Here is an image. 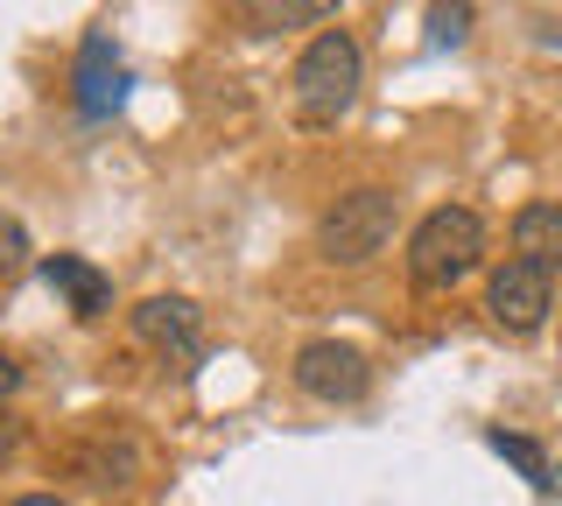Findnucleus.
<instances>
[{
  "mask_svg": "<svg viewBox=\"0 0 562 506\" xmlns=\"http://www.w3.org/2000/svg\"><path fill=\"white\" fill-rule=\"evenodd\" d=\"M366 85V57L351 29H324L303 57H295V120L303 127H338Z\"/></svg>",
  "mask_w": 562,
  "mask_h": 506,
  "instance_id": "1",
  "label": "nucleus"
},
{
  "mask_svg": "<svg viewBox=\"0 0 562 506\" xmlns=\"http://www.w3.org/2000/svg\"><path fill=\"white\" fill-rule=\"evenodd\" d=\"M485 260V218L471 204H436L429 218L408 233V282L415 289H457Z\"/></svg>",
  "mask_w": 562,
  "mask_h": 506,
  "instance_id": "2",
  "label": "nucleus"
},
{
  "mask_svg": "<svg viewBox=\"0 0 562 506\" xmlns=\"http://www.w3.org/2000/svg\"><path fill=\"white\" fill-rule=\"evenodd\" d=\"M394 218H401V198H394V190H380V183L345 190V198L316 218V254H324L330 268H366V260L394 239Z\"/></svg>",
  "mask_w": 562,
  "mask_h": 506,
  "instance_id": "3",
  "label": "nucleus"
},
{
  "mask_svg": "<svg viewBox=\"0 0 562 506\" xmlns=\"http://www.w3.org/2000/svg\"><path fill=\"white\" fill-rule=\"evenodd\" d=\"M289 373H295V387L310 401H330V408H351V401H366V387H373L366 352L359 345H338V338H310Z\"/></svg>",
  "mask_w": 562,
  "mask_h": 506,
  "instance_id": "4",
  "label": "nucleus"
},
{
  "mask_svg": "<svg viewBox=\"0 0 562 506\" xmlns=\"http://www.w3.org/2000/svg\"><path fill=\"white\" fill-rule=\"evenodd\" d=\"M555 310V274L535 268V260H506L499 274L485 282V317L499 330H514V338H527V330H541Z\"/></svg>",
  "mask_w": 562,
  "mask_h": 506,
  "instance_id": "5",
  "label": "nucleus"
},
{
  "mask_svg": "<svg viewBox=\"0 0 562 506\" xmlns=\"http://www.w3.org/2000/svg\"><path fill=\"white\" fill-rule=\"evenodd\" d=\"M134 338L155 345V352H176V359H198L204 352V310L190 295H148V303L127 310Z\"/></svg>",
  "mask_w": 562,
  "mask_h": 506,
  "instance_id": "6",
  "label": "nucleus"
},
{
  "mask_svg": "<svg viewBox=\"0 0 562 506\" xmlns=\"http://www.w3.org/2000/svg\"><path fill=\"white\" fill-rule=\"evenodd\" d=\"M120 92H127V71H120V57H113V36L105 29H92L78 49V113L85 120H105L120 106Z\"/></svg>",
  "mask_w": 562,
  "mask_h": 506,
  "instance_id": "7",
  "label": "nucleus"
},
{
  "mask_svg": "<svg viewBox=\"0 0 562 506\" xmlns=\"http://www.w3.org/2000/svg\"><path fill=\"white\" fill-rule=\"evenodd\" d=\"M43 282L70 303V317H78V324H92V317L113 310V282H105L92 260H78V254H49L43 260Z\"/></svg>",
  "mask_w": 562,
  "mask_h": 506,
  "instance_id": "8",
  "label": "nucleus"
},
{
  "mask_svg": "<svg viewBox=\"0 0 562 506\" xmlns=\"http://www.w3.org/2000/svg\"><path fill=\"white\" fill-rule=\"evenodd\" d=\"M514 254L520 260H535V268H562V204H520L514 212Z\"/></svg>",
  "mask_w": 562,
  "mask_h": 506,
  "instance_id": "9",
  "label": "nucleus"
},
{
  "mask_svg": "<svg viewBox=\"0 0 562 506\" xmlns=\"http://www.w3.org/2000/svg\"><path fill=\"white\" fill-rule=\"evenodd\" d=\"M85 471H92L85 485H134V471H140V450H134V436L92 443V450H85Z\"/></svg>",
  "mask_w": 562,
  "mask_h": 506,
  "instance_id": "10",
  "label": "nucleus"
},
{
  "mask_svg": "<svg viewBox=\"0 0 562 506\" xmlns=\"http://www.w3.org/2000/svg\"><path fill=\"white\" fill-rule=\"evenodd\" d=\"M485 443L499 450V458L514 464L527 485H541V493H549V485H555V464L541 458V443H535V436H506V429H485Z\"/></svg>",
  "mask_w": 562,
  "mask_h": 506,
  "instance_id": "11",
  "label": "nucleus"
},
{
  "mask_svg": "<svg viewBox=\"0 0 562 506\" xmlns=\"http://www.w3.org/2000/svg\"><path fill=\"white\" fill-rule=\"evenodd\" d=\"M303 22H330V0H281V8H246V29H254V36L303 29Z\"/></svg>",
  "mask_w": 562,
  "mask_h": 506,
  "instance_id": "12",
  "label": "nucleus"
},
{
  "mask_svg": "<svg viewBox=\"0 0 562 506\" xmlns=\"http://www.w3.org/2000/svg\"><path fill=\"white\" fill-rule=\"evenodd\" d=\"M22 268H29V233H22V218L0 212V274H22Z\"/></svg>",
  "mask_w": 562,
  "mask_h": 506,
  "instance_id": "13",
  "label": "nucleus"
},
{
  "mask_svg": "<svg viewBox=\"0 0 562 506\" xmlns=\"http://www.w3.org/2000/svg\"><path fill=\"white\" fill-rule=\"evenodd\" d=\"M471 36V8H429V43H464Z\"/></svg>",
  "mask_w": 562,
  "mask_h": 506,
  "instance_id": "14",
  "label": "nucleus"
},
{
  "mask_svg": "<svg viewBox=\"0 0 562 506\" xmlns=\"http://www.w3.org/2000/svg\"><path fill=\"white\" fill-rule=\"evenodd\" d=\"M14 443H22V423H8V415H0V464L14 458Z\"/></svg>",
  "mask_w": 562,
  "mask_h": 506,
  "instance_id": "15",
  "label": "nucleus"
},
{
  "mask_svg": "<svg viewBox=\"0 0 562 506\" xmlns=\"http://www.w3.org/2000/svg\"><path fill=\"white\" fill-rule=\"evenodd\" d=\"M14 387H22V366H14V359H8V352H0V401H8V394H14Z\"/></svg>",
  "mask_w": 562,
  "mask_h": 506,
  "instance_id": "16",
  "label": "nucleus"
},
{
  "mask_svg": "<svg viewBox=\"0 0 562 506\" xmlns=\"http://www.w3.org/2000/svg\"><path fill=\"white\" fill-rule=\"evenodd\" d=\"M8 506H70V499H57V493H22V499H8Z\"/></svg>",
  "mask_w": 562,
  "mask_h": 506,
  "instance_id": "17",
  "label": "nucleus"
},
{
  "mask_svg": "<svg viewBox=\"0 0 562 506\" xmlns=\"http://www.w3.org/2000/svg\"><path fill=\"white\" fill-rule=\"evenodd\" d=\"M555 479H562V471H555Z\"/></svg>",
  "mask_w": 562,
  "mask_h": 506,
  "instance_id": "18",
  "label": "nucleus"
}]
</instances>
